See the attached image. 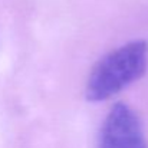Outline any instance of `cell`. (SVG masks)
Segmentation results:
<instances>
[{
	"mask_svg": "<svg viewBox=\"0 0 148 148\" xmlns=\"http://www.w3.org/2000/svg\"><path fill=\"white\" fill-rule=\"evenodd\" d=\"M148 69V42L130 40L102 56L86 79L85 97L91 102H103L116 97L140 81Z\"/></svg>",
	"mask_w": 148,
	"mask_h": 148,
	"instance_id": "1",
	"label": "cell"
},
{
	"mask_svg": "<svg viewBox=\"0 0 148 148\" xmlns=\"http://www.w3.org/2000/svg\"><path fill=\"white\" fill-rule=\"evenodd\" d=\"M97 148H148L138 114L124 102L115 103L102 121Z\"/></svg>",
	"mask_w": 148,
	"mask_h": 148,
	"instance_id": "2",
	"label": "cell"
}]
</instances>
